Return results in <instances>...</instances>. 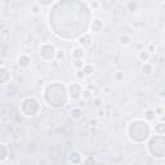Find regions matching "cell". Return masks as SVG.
Wrapping results in <instances>:
<instances>
[{
  "label": "cell",
  "mask_w": 165,
  "mask_h": 165,
  "mask_svg": "<svg viewBox=\"0 0 165 165\" xmlns=\"http://www.w3.org/2000/svg\"><path fill=\"white\" fill-rule=\"evenodd\" d=\"M48 92L53 93L52 94H45V99L48 102V105L52 107H62L67 103V92H66V86L61 85V84H52L48 86Z\"/></svg>",
  "instance_id": "1"
},
{
  "label": "cell",
  "mask_w": 165,
  "mask_h": 165,
  "mask_svg": "<svg viewBox=\"0 0 165 165\" xmlns=\"http://www.w3.org/2000/svg\"><path fill=\"white\" fill-rule=\"evenodd\" d=\"M128 136L134 142H143L150 136V126L146 120H134L128 128Z\"/></svg>",
  "instance_id": "2"
},
{
  "label": "cell",
  "mask_w": 165,
  "mask_h": 165,
  "mask_svg": "<svg viewBox=\"0 0 165 165\" xmlns=\"http://www.w3.org/2000/svg\"><path fill=\"white\" fill-rule=\"evenodd\" d=\"M151 143L156 144L155 146H148V151L151 153V156L160 159V157H165V134H156L155 137L151 138Z\"/></svg>",
  "instance_id": "3"
},
{
  "label": "cell",
  "mask_w": 165,
  "mask_h": 165,
  "mask_svg": "<svg viewBox=\"0 0 165 165\" xmlns=\"http://www.w3.org/2000/svg\"><path fill=\"white\" fill-rule=\"evenodd\" d=\"M40 110V105L39 101L34 97H27L22 101V105H21V111H22V115L27 116V117H32Z\"/></svg>",
  "instance_id": "4"
},
{
  "label": "cell",
  "mask_w": 165,
  "mask_h": 165,
  "mask_svg": "<svg viewBox=\"0 0 165 165\" xmlns=\"http://www.w3.org/2000/svg\"><path fill=\"white\" fill-rule=\"evenodd\" d=\"M56 52L57 49L54 48V45H52L49 43H44L40 46V52L39 54L41 57V59L44 61H52L53 58H56Z\"/></svg>",
  "instance_id": "5"
},
{
  "label": "cell",
  "mask_w": 165,
  "mask_h": 165,
  "mask_svg": "<svg viewBox=\"0 0 165 165\" xmlns=\"http://www.w3.org/2000/svg\"><path fill=\"white\" fill-rule=\"evenodd\" d=\"M82 88L80 84L77 82H72V84L69 85V94H70V98L72 101H77L81 98V94H82Z\"/></svg>",
  "instance_id": "6"
},
{
  "label": "cell",
  "mask_w": 165,
  "mask_h": 165,
  "mask_svg": "<svg viewBox=\"0 0 165 165\" xmlns=\"http://www.w3.org/2000/svg\"><path fill=\"white\" fill-rule=\"evenodd\" d=\"M12 79V74H10V70L8 69L5 65L0 66V81H2L3 85H7L8 82Z\"/></svg>",
  "instance_id": "7"
},
{
  "label": "cell",
  "mask_w": 165,
  "mask_h": 165,
  "mask_svg": "<svg viewBox=\"0 0 165 165\" xmlns=\"http://www.w3.org/2000/svg\"><path fill=\"white\" fill-rule=\"evenodd\" d=\"M17 65H18V67H21V69H29L30 65H31V58L25 53L21 54L17 58Z\"/></svg>",
  "instance_id": "8"
},
{
  "label": "cell",
  "mask_w": 165,
  "mask_h": 165,
  "mask_svg": "<svg viewBox=\"0 0 165 165\" xmlns=\"http://www.w3.org/2000/svg\"><path fill=\"white\" fill-rule=\"evenodd\" d=\"M84 160H82V156L79 151H72L70 152L69 155V163H72V164H80L82 163Z\"/></svg>",
  "instance_id": "9"
},
{
  "label": "cell",
  "mask_w": 165,
  "mask_h": 165,
  "mask_svg": "<svg viewBox=\"0 0 165 165\" xmlns=\"http://www.w3.org/2000/svg\"><path fill=\"white\" fill-rule=\"evenodd\" d=\"M93 43V36L90 34H84L79 38V44L81 46H90Z\"/></svg>",
  "instance_id": "10"
},
{
  "label": "cell",
  "mask_w": 165,
  "mask_h": 165,
  "mask_svg": "<svg viewBox=\"0 0 165 165\" xmlns=\"http://www.w3.org/2000/svg\"><path fill=\"white\" fill-rule=\"evenodd\" d=\"M72 59H82L85 56V50L81 48V46H77V48H74L71 52Z\"/></svg>",
  "instance_id": "11"
},
{
  "label": "cell",
  "mask_w": 165,
  "mask_h": 165,
  "mask_svg": "<svg viewBox=\"0 0 165 165\" xmlns=\"http://www.w3.org/2000/svg\"><path fill=\"white\" fill-rule=\"evenodd\" d=\"M103 29V22L99 18H94L92 22V31L93 32H101Z\"/></svg>",
  "instance_id": "12"
},
{
  "label": "cell",
  "mask_w": 165,
  "mask_h": 165,
  "mask_svg": "<svg viewBox=\"0 0 165 165\" xmlns=\"http://www.w3.org/2000/svg\"><path fill=\"white\" fill-rule=\"evenodd\" d=\"M156 112H155V110H152V108H148V110L144 111V120L146 121H153L155 119H156Z\"/></svg>",
  "instance_id": "13"
},
{
  "label": "cell",
  "mask_w": 165,
  "mask_h": 165,
  "mask_svg": "<svg viewBox=\"0 0 165 165\" xmlns=\"http://www.w3.org/2000/svg\"><path fill=\"white\" fill-rule=\"evenodd\" d=\"M0 148H2V155H0V163H4L7 160L8 155H9V151H8V147L5 143H2L0 144Z\"/></svg>",
  "instance_id": "14"
},
{
  "label": "cell",
  "mask_w": 165,
  "mask_h": 165,
  "mask_svg": "<svg viewBox=\"0 0 165 165\" xmlns=\"http://www.w3.org/2000/svg\"><path fill=\"white\" fill-rule=\"evenodd\" d=\"M70 115L72 119H80L82 116V108L81 107H75V108H72L71 112H70Z\"/></svg>",
  "instance_id": "15"
},
{
  "label": "cell",
  "mask_w": 165,
  "mask_h": 165,
  "mask_svg": "<svg viewBox=\"0 0 165 165\" xmlns=\"http://www.w3.org/2000/svg\"><path fill=\"white\" fill-rule=\"evenodd\" d=\"M138 58L141 59L142 62H148V59H150V52H148L147 49L141 50V52L138 53Z\"/></svg>",
  "instance_id": "16"
},
{
  "label": "cell",
  "mask_w": 165,
  "mask_h": 165,
  "mask_svg": "<svg viewBox=\"0 0 165 165\" xmlns=\"http://www.w3.org/2000/svg\"><path fill=\"white\" fill-rule=\"evenodd\" d=\"M153 130L156 134H165V123H157L153 125Z\"/></svg>",
  "instance_id": "17"
},
{
  "label": "cell",
  "mask_w": 165,
  "mask_h": 165,
  "mask_svg": "<svg viewBox=\"0 0 165 165\" xmlns=\"http://www.w3.org/2000/svg\"><path fill=\"white\" fill-rule=\"evenodd\" d=\"M119 41H120L121 45H129V44H130V41H132V39H130V36H129V35L124 34V35H120Z\"/></svg>",
  "instance_id": "18"
},
{
  "label": "cell",
  "mask_w": 165,
  "mask_h": 165,
  "mask_svg": "<svg viewBox=\"0 0 165 165\" xmlns=\"http://www.w3.org/2000/svg\"><path fill=\"white\" fill-rule=\"evenodd\" d=\"M153 71V66L151 63H147V62H144V65L142 66V72L146 75H150L151 72Z\"/></svg>",
  "instance_id": "19"
},
{
  "label": "cell",
  "mask_w": 165,
  "mask_h": 165,
  "mask_svg": "<svg viewBox=\"0 0 165 165\" xmlns=\"http://www.w3.org/2000/svg\"><path fill=\"white\" fill-rule=\"evenodd\" d=\"M128 10L129 12H137L138 10V0H130L128 4Z\"/></svg>",
  "instance_id": "20"
},
{
  "label": "cell",
  "mask_w": 165,
  "mask_h": 165,
  "mask_svg": "<svg viewBox=\"0 0 165 165\" xmlns=\"http://www.w3.org/2000/svg\"><path fill=\"white\" fill-rule=\"evenodd\" d=\"M82 71L85 72V75L86 76H90L93 74V71H94V69H93V66L89 65V63H85L84 67H82Z\"/></svg>",
  "instance_id": "21"
},
{
  "label": "cell",
  "mask_w": 165,
  "mask_h": 165,
  "mask_svg": "<svg viewBox=\"0 0 165 165\" xmlns=\"http://www.w3.org/2000/svg\"><path fill=\"white\" fill-rule=\"evenodd\" d=\"M72 65H74V67L76 70H79V69H82L85 63L82 62V59H74V61H72Z\"/></svg>",
  "instance_id": "22"
},
{
  "label": "cell",
  "mask_w": 165,
  "mask_h": 165,
  "mask_svg": "<svg viewBox=\"0 0 165 165\" xmlns=\"http://www.w3.org/2000/svg\"><path fill=\"white\" fill-rule=\"evenodd\" d=\"M81 98H82V99H84V101L90 99V98H92V92H90V90H88V89H84V90H82Z\"/></svg>",
  "instance_id": "23"
},
{
  "label": "cell",
  "mask_w": 165,
  "mask_h": 165,
  "mask_svg": "<svg viewBox=\"0 0 165 165\" xmlns=\"http://www.w3.org/2000/svg\"><path fill=\"white\" fill-rule=\"evenodd\" d=\"M54 0H38L39 5H43V7H49V5L53 4Z\"/></svg>",
  "instance_id": "24"
},
{
  "label": "cell",
  "mask_w": 165,
  "mask_h": 165,
  "mask_svg": "<svg viewBox=\"0 0 165 165\" xmlns=\"http://www.w3.org/2000/svg\"><path fill=\"white\" fill-rule=\"evenodd\" d=\"M102 103H103V101H102V98H101V97H96V98H93V105H94L96 107H101V106H102Z\"/></svg>",
  "instance_id": "25"
},
{
  "label": "cell",
  "mask_w": 165,
  "mask_h": 165,
  "mask_svg": "<svg viewBox=\"0 0 165 165\" xmlns=\"http://www.w3.org/2000/svg\"><path fill=\"white\" fill-rule=\"evenodd\" d=\"M86 75H85V72L82 71V69H79V70H76V77L77 79H84Z\"/></svg>",
  "instance_id": "26"
},
{
  "label": "cell",
  "mask_w": 165,
  "mask_h": 165,
  "mask_svg": "<svg viewBox=\"0 0 165 165\" xmlns=\"http://www.w3.org/2000/svg\"><path fill=\"white\" fill-rule=\"evenodd\" d=\"M65 58V53L62 50H57L56 52V59L57 61H61V59H63Z\"/></svg>",
  "instance_id": "27"
},
{
  "label": "cell",
  "mask_w": 165,
  "mask_h": 165,
  "mask_svg": "<svg viewBox=\"0 0 165 165\" xmlns=\"http://www.w3.org/2000/svg\"><path fill=\"white\" fill-rule=\"evenodd\" d=\"M31 13L35 14V15H38L40 13V5H34V7L31 8Z\"/></svg>",
  "instance_id": "28"
},
{
  "label": "cell",
  "mask_w": 165,
  "mask_h": 165,
  "mask_svg": "<svg viewBox=\"0 0 165 165\" xmlns=\"http://www.w3.org/2000/svg\"><path fill=\"white\" fill-rule=\"evenodd\" d=\"M155 112H156V115H163L164 108L163 107H156V108H155Z\"/></svg>",
  "instance_id": "29"
},
{
  "label": "cell",
  "mask_w": 165,
  "mask_h": 165,
  "mask_svg": "<svg viewBox=\"0 0 165 165\" xmlns=\"http://www.w3.org/2000/svg\"><path fill=\"white\" fill-rule=\"evenodd\" d=\"M82 163H85V164H89V163H93V164H94L96 163V160L94 159H93V157H88L86 160H84V161H82Z\"/></svg>",
  "instance_id": "30"
},
{
  "label": "cell",
  "mask_w": 165,
  "mask_h": 165,
  "mask_svg": "<svg viewBox=\"0 0 165 165\" xmlns=\"http://www.w3.org/2000/svg\"><path fill=\"white\" fill-rule=\"evenodd\" d=\"M103 92H105L106 94H110V93H111V88L110 86H106L105 89H103Z\"/></svg>",
  "instance_id": "31"
},
{
  "label": "cell",
  "mask_w": 165,
  "mask_h": 165,
  "mask_svg": "<svg viewBox=\"0 0 165 165\" xmlns=\"http://www.w3.org/2000/svg\"><path fill=\"white\" fill-rule=\"evenodd\" d=\"M89 123H90V125H92V126H96V125H97V120H96V119H92V120H90Z\"/></svg>",
  "instance_id": "32"
},
{
  "label": "cell",
  "mask_w": 165,
  "mask_h": 165,
  "mask_svg": "<svg viewBox=\"0 0 165 165\" xmlns=\"http://www.w3.org/2000/svg\"><path fill=\"white\" fill-rule=\"evenodd\" d=\"M98 5H99V4H98L97 2H93V3H92V7H93V8H98Z\"/></svg>",
  "instance_id": "33"
},
{
  "label": "cell",
  "mask_w": 165,
  "mask_h": 165,
  "mask_svg": "<svg viewBox=\"0 0 165 165\" xmlns=\"http://www.w3.org/2000/svg\"><path fill=\"white\" fill-rule=\"evenodd\" d=\"M147 50L150 52V53H151V52L153 50V45H150V46H148V49H147Z\"/></svg>",
  "instance_id": "34"
},
{
  "label": "cell",
  "mask_w": 165,
  "mask_h": 165,
  "mask_svg": "<svg viewBox=\"0 0 165 165\" xmlns=\"http://www.w3.org/2000/svg\"><path fill=\"white\" fill-rule=\"evenodd\" d=\"M164 161H165V160H164Z\"/></svg>",
  "instance_id": "35"
}]
</instances>
